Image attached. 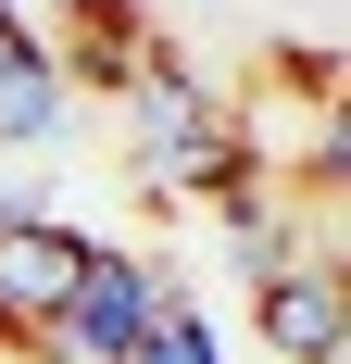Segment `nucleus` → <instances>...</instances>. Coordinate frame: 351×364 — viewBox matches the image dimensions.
<instances>
[{"label": "nucleus", "mask_w": 351, "mask_h": 364, "mask_svg": "<svg viewBox=\"0 0 351 364\" xmlns=\"http://www.w3.org/2000/svg\"><path fill=\"white\" fill-rule=\"evenodd\" d=\"M126 126H139V188H151V201H226L239 176H264L251 139H239V101L201 88L176 50L126 88Z\"/></svg>", "instance_id": "1"}, {"label": "nucleus", "mask_w": 351, "mask_h": 364, "mask_svg": "<svg viewBox=\"0 0 351 364\" xmlns=\"http://www.w3.org/2000/svg\"><path fill=\"white\" fill-rule=\"evenodd\" d=\"M163 301H176V277H163V264L101 252V239H88V264H75L63 314H50L26 352H38V364H126V352L151 339V314H163Z\"/></svg>", "instance_id": "2"}, {"label": "nucleus", "mask_w": 351, "mask_h": 364, "mask_svg": "<svg viewBox=\"0 0 351 364\" xmlns=\"http://www.w3.org/2000/svg\"><path fill=\"white\" fill-rule=\"evenodd\" d=\"M38 38H50L63 88H113V101H126L151 63H163V38H151L139 0H50V26H38Z\"/></svg>", "instance_id": "3"}, {"label": "nucleus", "mask_w": 351, "mask_h": 364, "mask_svg": "<svg viewBox=\"0 0 351 364\" xmlns=\"http://www.w3.org/2000/svg\"><path fill=\"white\" fill-rule=\"evenodd\" d=\"M75 264H88V239H75V226H50V214H0V339H13V352L63 314Z\"/></svg>", "instance_id": "4"}, {"label": "nucleus", "mask_w": 351, "mask_h": 364, "mask_svg": "<svg viewBox=\"0 0 351 364\" xmlns=\"http://www.w3.org/2000/svg\"><path fill=\"white\" fill-rule=\"evenodd\" d=\"M251 327L276 339L288 364H351V289H339V264H288V277H264V289H251Z\"/></svg>", "instance_id": "5"}, {"label": "nucleus", "mask_w": 351, "mask_h": 364, "mask_svg": "<svg viewBox=\"0 0 351 364\" xmlns=\"http://www.w3.org/2000/svg\"><path fill=\"white\" fill-rule=\"evenodd\" d=\"M63 113H75V88H63V63H50V38L0 13V139H13V151H50Z\"/></svg>", "instance_id": "6"}, {"label": "nucleus", "mask_w": 351, "mask_h": 364, "mask_svg": "<svg viewBox=\"0 0 351 364\" xmlns=\"http://www.w3.org/2000/svg\"><path fill=\"white\" fill-rule=\"evenodd\" d=\"M126 364H226V339H213L188 301H163V314H151V339H139Z\"/></svg>", "instance_id": "7"}]
</instances>
